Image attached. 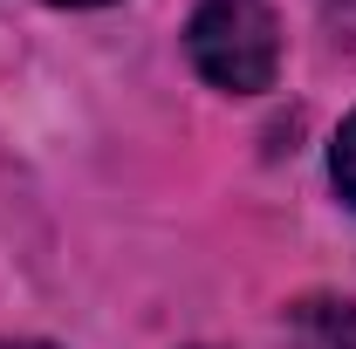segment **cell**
Masks as SVG:
<instances>
[{
	"label": "cell",
	"mask_w": 356,
	"mask_h": 349,
	"mask_svg": "<svg viewBox=\"0 0 356 349\" xmlns=\"http://www.w3.org/2000/svg\"><path fill=\"white\" fill-rule=\"evenodd\" d=\"M192 69L226 96H261L281 69V21L267 0H199L185 21Z\"/></svg>",
	"instance_id": "obj_1"
},
{
	"label": "cell",
	"mask_w": 356,
	"mask_h": 349,
	"mask_svg": "<svg viewBox=\"0 0 356 349\" xmlns=\"http://www.w3.org/2000/svg\"><path fill=\"white\" fill-rule=\"evenodd\" d=\"M0 349H48V343H0Z\"/></svg>",
	"instance_id": "obj_6"
},
{
	"label": "cell",
	"mask_w": 356,
	"mask_h": 349,
	"mask_svg": "<svg viewBox=\"0 0 356 349\" xmlns=\"http://www.w3.org/2000/svg\"><path fill=\"white\" fill-rule=\"evenodd\" d=\"M329 178H336V192L356 206V117L343 124V137H336V151H329Z\"/></svg>",
	"instance_id": "obj_3"
},
{
	"label": "cell",
	"mask_w": 356,
	"mask_h": 349,
	"mask_svg": "<svg viewBox=\"0 0 356 349\" xmlns=\"http://www.w3.org/2000/svg\"><path fill=\"white\" fill-rule=\"evenodd\" d=\"M288 336H295V349H356V308L309 295L288 308Z\"/></svg>",
	"instance_id": "obj_2"
},
{
	"label": "cell",
	"mask_w": 356,
	"mask_h": 349,
	"mask_svg": "<svg viewBox=\"0 0 356 349\" xmlns=\"http://www.w3.org/2000/svg\"><path fill=\"white\" fill-rule=\"evenodd\" d=\"M322 7H329V21H336V28L356 42V0H322Z\"/></svg>",
	"instance_id": "obj_4"
},
{
	"label": "cell",
	"mask_w": 356,
	"mask_h": 349,
	"mask_svg": "<svg viewBox=\"0 0 356 349\" xmlns=\"http://www.w3.org/2000/svg\"><path fill=\"white\" fill-rule=\"evenodd\" d=\"M55 7H103V0H55Z\"/></svg>",
	"instance_id": "obj_5"
}]
</instances>
